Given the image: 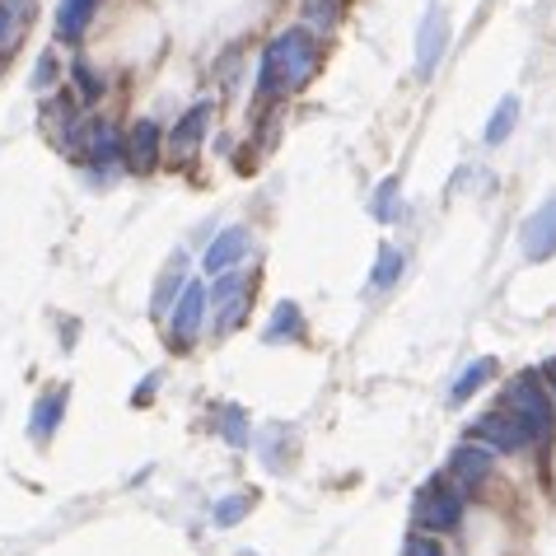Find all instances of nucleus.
Here are the masks:
<instances>
[{
	"mask_svg": "<svg viewBox=\"0 0 556 556\" xmlns=\"http://www.w3.org/2000/svg\"><path fill=\"white\" fill-rule=\"evenodd\" d=\"M318 71V38L308 28H286L276 42H267L262 52V75H257V89L262 99H276V94H290V89H304Z\"/></svg>",
	"mask_w": 556,
	"mask_h": 556,
	"instance_id": "f257e3e1",
	"label": "nucleus"
},
{
	"mask_svg": "<svg viewBox=\"0 0 556 556\" xmlns=\"http://www.w3.org/2000/svg\"><path fill=\"white\" fill-rule=\"evenodd\" d=\"M505 416L523 430V444H543L552 440V430H556V403H552V393H547V383L538 369H523V375L509 379V389H505Z\"/></svg>",
	"mask_w": 556,
	"mask_h": 556,
	"instance_id": "f03ea898",
	"label": "nucleus"
},
{
	"mask_svg": "<svg viewBox=\"0 0 556 556\" xmlns=\"http://www.w3.org/2000/svg\"><path fill=\"white\" fill-rule=\"evenodd\" d=\"M168 308H174V346H178V351H188V346L197 342V332H202L206 308H211L206 286H202V281H182L178 300L168 304Z\"/></svg>",
	"mask_w": 556,
	"mask_h": 556,
	"instance_id": "7ed1b4c3",
	"label": "nucleus"
},
{
	"mask_svg": "<svg viewBox=\"0 0 556 556\" xmlns=\"http://www.w3.org/2000/svg\"><path fill=\"white\" fill-rule=\"evenodd\" d=\"M444 42H450V24H444V5H426L421 24H416V75H435Z\"/></svg>",
	"mask_w": 556,
	"mask_h": 556,
	"instance_id": "20e7f679",
	"label": "nucleus"
},
{
	"mask_svg": "<svg viewBox=\"0 0 556 556\" xmlns=\"http://www.w3.org/2000/svg\"><path fill=\"white\" fill-rule=\"evenodd\" d=\"M215 332H229L243 323V308H249V290H253V276H243L239 267L215 276Z\"/></svg>",
	"mask_w": 556,
	"mask_h": 556,
	"instance_id": "39448f33",
	"label": "nucleus"
},
{
	"mask_svg": "<svg viewBox=\"0 0 556 556\" xmlns=\"http://www.w3.org/2000/svg\"><path fill=\"white\" fill-rule=\"evenodd\" d=\"M519 243H523V257L529 262H547L556 253V192L529 215V220H523Z\"/></svg>",
	"mask_w": 556,
	"mask_h": 556,
	"instance_id": "423d86ee",
	"label": "nucleus"
},
{
	"mask_svg": "<svg viewBox=\"0 0 556 556\" xmlns=\"http://www.w3.org/2000/svg\"><path fill=\"white\" fill-rule=\"evenodd\" d=\"M458 519H463V501L454 491H440V486L421 491V501H416V523H421L426 533H450V529H458Z\"/></svg>",
	"mask_w": 556,
	"mask_h": 556,
	"instance_id": "0eeeda50",
	"label": "nucleus"
},
{
	"mask_svg": "<svg viewBox=\"0 0 556 556\" xmlns=\"http://www.w3.org/2000/svg\"><path fill=\"white\" fill-rule=\"evenodd\" d=\"M249 249H253V239H249V229H243V225H229V229H220V235L211 239L206 257H202L206 276H225V271H235L239 262L249 257Z\"/></svg>",
	"mask_w": 556,
	"mask_h": 556,
	"instance_id": "6e6552de",
	"label": "nucleus"
},
{
	"mask_svg": "<svg viewBox=\"0 0 556 556\" xmlns=\"http://www.w3.org/2000/svg\"><path fill=\"white\" fill-rule=\"evenodd\" d=\"M80 154L89 164H117L122 160V136H117L113 122H99V117L80 122Z\"/></svg>",
	"mask_w": 556,
	"mask_h": 556,
	"instance_id": "1a4fd4ad",
	"label": "nucleus"
},
{
	"mask_svg": "<svg viewBox=\"0 0 556 556\" xmlns=\"http://www.w3.org/2000/svg\"><path fill=\"white\" fill-rule=\"evenodd\" d=\"M122 154H127V168L131 174H150L154 160H160V127L150 117H141L131 127V136L122 141Z\"/></svg>",
	"mask_w": 556,
	"mask_h": 556,
	"instance_id": "9d476101",
	"label": "nucleus"
},
{
	"mask_svg": "<svg viewBox=\"0 0 556 556\" xmlns=\"http://www.w3.org/2000/svg\"><path fill=\"white\" fill-rule=\"evenodd\" d=\"M491 458H496V450H486L482 440H468V444H458V450L450 454V472L458 477L463 486H477V482H486Z\"/></svg>",
	"mask_w": 556,
	"mask_h": 556,
	"instance_id": "9b49d317",
	"label": "nucleus"
},
{
	"mask_svg": "<svg viewBox=\"0 0 556 556\" xmlns=\"http://www.w3.org/2000/svg\"><path fill=\"white\" fill-rule=\"evenodd\" d=\"M472 440H482L486 450H496V454H515V450H523V430L509 421V416H501V412H486L482 421L472 426Z\"/></svg>",
	"mask_w": 556,
	"mask_h": 556,
	"instance_id": "f8f14e48",
	"label": "nucleus"
},
{
	"mask_svg": "<svg viewBox=\"0 0 556 556\" xmlns=\"http://www.w3.org/2000/svg\"><path fill=\"white\" fill-rule=\"evenodd\" d=\"M211 113H215V103H211V99L192 103L188 113H182V122L174 127V141H168V150H174V154H192L197 146L206 141V131H211Z\"/></svg>",
	"mask_w": 556,
	"mask_h": 556,
	"instance_id": "ddd939ff",
	"label": "nucleus"
},
{
	"mask_svg": "<svg viewBox=\"0 0 556 556\" xmlns=\"http://www.w3.org/2000/svg\"><path fill=\"white\" fill-rule=\"evenodd\" d=\"M94 10H99V0H61L56 5V38L61 42H80L89 20H94Z\"/></svg>",
	"mask_w": 556,
	"mask_h": 556,
	"instance_id": "4468645a",
	"label": "nucleus"
},
{
	"mask_svg": "<svg viewBox=\"0 0 556 556\" xmlns=\"http://www.w3.org/2000/svg\"><path fill=\"white\" fill-rule=\"evenodd\" d=\"M290 337H304V314L290 300H281L276 304V314H271V323H267V332H262V342H290Z\"/></svg>",
	"mask_w": 556,
	"mask_h": 556,
	"instance_id": "2eb2a0df",
	"label": "nucleus"
},
{
	"mask_svg": "<svg viewBox=\"0 0 556 556\" xmlns=\"http://www.w3.org/2000/svg\"><path fill=\"white\" fill-rule=\"evenodd\" d=\"M66 403H71L66 389H56V393L42 397L38 412H34V426H28V435H34V440H52V430H56V421H61V412H66Z\"/></svg>",
	"mask_w": 556,
	"mask_h": 556,
	"instance_id": "dca6fc26",
	"label": "nucleus"
},
{
	"mask_svg": "<svg viewBox=\"0 0 556 556\" xmlns=\"http://www.w3.org/2000/svg\"><path fill=\"white\" fill-rule=\"evenodd\" d=\"M491 375H496V361H491V355H482V361H472V365L458 375L454 389H450V403H468V397H472L477 389H482V383H486Z\"/></svg>",
	"mask_w": 556,
	"mask_h": 556,
	"instance_id": "f3484780",
	"label": "nucleus"
},
{
	"mask_svg": "<svg viewBox=\"0 0 556 556\" xmlns=\"http://www.w3.org/2000/svg\"><path fill=\"white\" fill-rule=\"evenodd\" d=\"M397 276H403V253L393 249V243H379V253H375V271H369V286L375 290H389Z\"/></svg>",
	"mask_w": 556,
	"mask_h": 556,
	"instance_id": "a211bd4d",
	"label": "nucleus"
},
{
	"mask_svg": "<svg viewBox=\"0 0 556 556\" xmlns=\"http://www.w3.org/2000/svg\"><path fill=\"white\" fill-rule=\"evenodd\" d=\"M515 122H519V99L505 94V99L496 103V113H491V122H486V146H501L505 136L515 131Z\"/></svg>",
	"mask_w": 556,
	"mask_h": 556,
	"instance_id": "6ab92c4d",
	"label": "nucleus"
},
{
	"mask_svg": "<svg viewBox=\"0 0 556 556\" xmlns=\"http://www.w3.org/2000/svg\"><path fill=\"white\" fill-rule=\"evenodd\" d=\"M182 281H188V276H182V262H174V267H168V271L160 276V286H154V304H150V314H168V304L178 300Z\"/></svg>",
	"mask_w": 556,
	"mask_h": 556,
	"instance_id": "aec40b11",
	"label": "nucleus"
},
{
	"mask_svg": "<svg viewBox=\"0 0 556 556\" xmlns=\"http://www.w3.org/2000/svg\"><path fill=\"white\" fill-rule=\"evenodd\" d=\"M369 211H375V220H393V215H397V178H383V182H379Z\"/></svg>",
	"mask_w": 556,
	"mask_h": 556,
	"instance_id": "412c9836",
	"label": "nucleus"
},
{
	"mask_svg": "<svg viewBox=\"0 0 556 556\" xmlns=\"http://www.w3.org/2000/svg\"><path fill=\"white\" fill-rule=\"evenodd\" d=\"M253 501H257V496H235V501H220V505L211 509V519L220 523V529H229V523H239L243 515H249V509H253Z\"/></svg>",
	"mask_w": 556,
	"mask_h": 556,
	"instance_id": "4be33fe9",
	"label": "nucleus"
},
{
	"mask_svg": "<svg viewBox=\"0 0 556 556\" xmlns=\"http://www.w3.org/2000/svg\"><path fill=\"white\" fill-rule=\"evenodd\" d=\"M220 416H225V421H220L225 440H229V444H239V450H243V444H249V421H243V412H239V407H225Z\"/></svg>",
	"mask_w": 556,
	"mask_h": 556,
	"instance_id": "5701e85b",
	"label": "nucleus"
},
{
	"mask_svg": "<svg viewBox=\"0 0 556 556\" xmlns=\"http://www.w3.org/2000/svg\"><path fill=\"white\" fill-rule=\"evenodd\" d=\"M14 28H20V0H0V52L10 48Z\"/></svg>",
	"mask_w": 556,
	"mask_h": 556,
	"instance_id": "b1692460",
	"label": "nucleus"
},
{
	"mask_svg": "<svg viewBox=\"0 0 556 556\" xmlns=\"http://www.w3.org/2000/svg\"><path fill=\"white\" fill-rule=\"evenodd\" d=\"M75 85L85 89V99H99L103 94V85H99V75L89 71V66H75Z\"/></svg>",
	"mask_w": 556,
	"mask_h": 556,
	"instance_id": "393cba45",
	"label": "nucleus"
},
{
	"mask_svg": "<svg viewBox=\"0 0 556 556\" xmlns=\"http://www.w3.org/2000/svg\"><path fill=\"white\" fill-rule=\"evenodd\" d=\"M407 556H444V547L435 543V538H412V543H407Z\"/></svg>",
	"mask_w": 556,
	"mask_h": 556,
	"instance_id": "a878e982",
	"label": "nucleus"
},
{
	"mask_svg": "<svg viewBox=\"0 0 556 556\" xmlns=\"http://www.w3.org/2000/svg\"><path fill=\"white\" fill-rule=\"evenodd\" d=\"M538 375H543V383H547V393H556V355H552V361H547L543 369H538Z\"/></svg>",
	"mask_w": 556,
	"mask_h": 556,
	"instance_id": "bb28decb",
	"label": "nucleus"
},
{
	"mask_svg": "<svg viewBox=\"0 0 556 556\" xmlns=\"http://www.w3.org/2000/svg\"><path fill=\"white\" fill-rule=\"evenodd\" d=\"M38 85H52V61H38Z\"/></svg>",
	"mask_w": 556,
	"mask_h": 556,
	"instance_id": "cd10ccee",
	"label": "nucleus"
}]
</instances>
